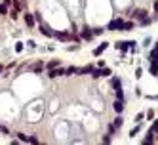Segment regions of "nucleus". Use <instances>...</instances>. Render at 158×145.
<instances>
[{
  "label": "nucleus",
  "instance_id": "obj_1",
  "mask_svg": "<svg viewBox=\"0 0 158 145\" xmlns=\"http://www.w3.org/2000/svg\"><path fill=\"white\" fill-rule=\"evenodd\" d=\"M122 25H124L122 19H113V21L107 25V29L109 31H122Z\"/></svg>",
  "mask_w": 158,
  "mask_h": 145
},
{
  "label": "nucleus",
  "instance_id": "obj_2",
  "mask_svg": "<svg viewBox=\"0 0 158 145\" xmlns=\"http://www.w3.org/2000/svg\"><path fill=\"white\" fill-rule=\"evenodd\" d=\"M93 36H95V35H93V31H91L90 27H84V29H82V35H80L82 40H88V42H90Z\"/></svg>",
  "mask_w": 158,
  "mask_h": 145
},
{
  "label": "nucleus",
  "instance_id": "obj_3",
  "mask_svg": "<svg viewBox=\"0 0 158 145\" xmlns=\"http://www.w3.org/2000/svg\"><path fill=\"white\" fill-rule=\"evenodd\" d=\"M133 44H135V42H131V40L116 42V48H118V50H122V52H126V50H130V48H133Z\"/></svg>",
  "mask_w": 158,
  "mask_h": 145
},
{
  "label": "nucleus",
  "instance_id": "obj_4",
  "mask_svg": "<svg viewBox=\"0 0 158 145\" xmlns=\"http://www.w3.org/2000/svg\"><path fill=\"white\" fill-rule=\"evenodd\" d=\"M61 75H65V69H50V75H48V77H50V78H55V77H61Z\"/></svg>",
  "mask_w": 158,
  "mask_h": 145
},
{
  "label": "nucleus",
  "instance_id": "obj_5",
  "mask_svg": "<svg viewBox=\"0 0 158 145\" xmlns=\"http://www.w3.org/2000/svg\"><path fill=\"white\" fill-rule=\"evenodd\" d=\"M107 48H109V42H103V44H99V46H97V48L93 50V55H101L105 50H107Z\"/></svg>",
  "mask_w": 158,
  "mask_h": 145
},
{
  "label": "nucleus",
  "instance_id": "obj_6",
  "mask_svg": "<svg viewBox=\"0 0 158 145\" xmlns=\"http://www.w3.org/2000/svg\"><path fill=\"white\" fill-rule=\"evenodd\" d=\"M113 107H114V111H116V113L120 115V113L124 111V101H122V99H116V101H114V105H113Z\"/></svg>",
  "mask_w": 158,
  "mask_h": 145
},
{
  "label": "nucleus",
  "instance_id": "obj_7",
  "mask_svg": "<svg viewBox=\"0 0 158 145\" xmlns=\"http://www.w3.org/2000/svg\"><path fill=\"white\" fill-rule=\"evenodd\" d=\"M40 32L46 36H54V31H50V27L48 25H44V23H40Z\"/></svg>",
  "mask_w": 158,
  "mask_h": 145
},
{
  "label": "nucleus",
  "instance_id": "obj_8",
  "mask_svg": "<svg viewBox=\"0 0 158 145\" xmlns=\"http://www.w3.org/2000/svg\"><path fill=\"white\" fill-rule=\"evenodd\" d=\"M54 36H55V38H59V40H71V38H72L69 32H54Z\"/></svg>",
  "mask_w": 158,
  "mask_h": 145
},
{
  "label": "nucleus",
  "instance_id": "obj_9",
  "mask_svg": "<svg viewBox=\"0 0 158 145\" xmlns=\"http://www.w3.org/2000/svg\"><path fill=\"white\" fill-rule=\"evenodd\" d=\"M34 21H36V17L32 14H25V23H27L29 27H32V25H34Z\"/></svg>",
  "mask_w": 158,
  "mask_h": 145
},
{
  "label": "nucleus",
  "instance_id": "obj_10",
  "mask_svg": "<svg viewBox=\"0 0 158 145\" xmlns=\"http://www.w3.org/2000/svg\"><path fill=\"white\" fill-rule=\"evenodd\" d=\"M133 17H137V19H141V21H143V19L147 17V12H145V10H137L135 14H133Z\"/></svg>",
  "mask_w": 158,
  "mask_h": 145
},
{
  "label": "nucleus",
  "instance_id": "obj_11",
  "mask_svg": "<svg viewBox=\"0 0 158 145\" xmlns=\"http://www.w3.org/2000/svg\"><path fill=\"white\" fill-rule=\"evenodd\" d=\"M122 124H124V118H122V117H120V115H118V117H116V118H114V122H113V126H114V128H120V126H122Z\"/></svg>",
  "mask_w": 158,
  "mask_h": 145
},
{
  "label": "nucleus",
  "instance_id": "obj_12",
  "mask_svg": "<svg viewBox=\"0 0 158 145\" xmlns=\"http://www.w3.org/2000/svg\"><path fill=\"white\" fill-rule=\"evenodd\" d=\"M91 71H93V67H91V65H88V67L78 69V75H88V72H91Z\"/></svg>",
  "mask_w": 158,
  "mask_h": 145
},
{
  "label": "nucleus",
  "instance_id": "obj_13",
  "mask_svg": "<svg viewBox=\"0 0 158 145\" xmlns=\"http://www.w3.org/2000/svg\"><path fill=\"white\" fill-rule=\"evenodd\" d=\"M153 136H154V132L150 130L149 134H147V137H145V139H143V143H153V141H154V137H153Z\"/></svg>",
  "mask_w": 158,
  "mask_h": 145
},
{
  "label": "nucleus",
  "instance_id": "obj_14",
  "mask_svg": "<svg viewBox=\"0 0 158 145\" xmlns=\"http://www.w3.org/2000/svg\"><path fill=\"white\" fill-rule=\"evenodd\" d=\"M76 72H78V67H69V69H65V75H67V77L76 75Z\"/></svg>",
  "mask_w": 158,
  "mask_h": 145
},
{
  "label": "nucleus",
  "instance_id": "obj_15",
  "mask_svg": "<svg viewBox=\"0 0 158 145\" xmlns=\"http://www.w3.org/2000/svg\"><path fill=\"white\" fill-rule=\"evenodd\" d=\"M10 10H8V4H0V15H8Z\"/></svg>",
  "mask_w": 158,
  "mask_h": 145
},
{
  "label": "nucleus",
  "instance_id": "obj_16",
  "mask_svg": "<svg viewBox=\"0 0 158 145\" xmlns=\"http://www.w3.org/2000/svg\"><path fill=\"white\" fill-rule=\"evenodd\" d=\"M131 29H133V23H131V21H124L122 31H131Z\"/></svg>",
  "mask_w": 158,
  "mask_h": 145
},
{
  "label": "nucleus",
  "instance_id": "obj_17",
  "mask_svg": "<svg viewBox=\"0 0 158 145\" xmlns=\"http://www.w3.org/2000/svg\"><path fill=\"white\" fill-rule=\"evenodd\" d=\"M114 92H116V99H122L124 101V92H122V88H114Z\"/></svg>",
  "mask_w": 158,
  "mask_h": 145
},
{
  "label": "nucleus",
  "instance_id": "obj_18",
  "mask_svg": "<svg viewBox=\"0 0 158 145\" xmlns=\"http://www.w3.org/2000/svg\"><path fill=\"white\" fill-rule=\"evenodd\" d=\"M42 69H44V63H42V61H40V63H36V65H32V71H34V72H40Z\"/></svg>",
  "mask_w": 158,
  "mask_h": 145
},
{
  "label": "nucleus",
  "instance_id": "obj_19",
  "mask_svg": "<svg viewBox=\"0 0 158 145\" xmlns=\"http://www.w3.org/2000/svg\"><path fill=\"white\" fill-rule=\"evenodd\" d=\"M111 75V69L109 67H101V77H109Z\"/></svg>",
  "mask_w": 158,
  "mask_h": 145
},
{
  "label": "nucleus",
  "instance_id": "obj_20",
  "mask_svg": "<svg viewBox=\"0 0 158 145\" xmlns=\"http://www.w3.org/2000/svg\"><path fill=\"white\" fill-rule=\"evenodd\" d=\"M17 139L25 143V141H29V136H25V134H21V132H19V134H17Z\"/></svg>",
  "mask_w": 158,
  "mask_h": 145
},
{
  "label": "nucleus",
  "instance_id": "obj_21",
  "mask_svg": "<svg viewBox=\"0 0 158 145\" xmlns=\"http://www.w3.org/2000/svg\"><path fill=\"white\" fill-rule=\"evenodd\" d=\"M54 67H59V59H54V61L48 63V69H54Z\"/></svg>",
  "mask_w": 158,
  "mask_h": 145
},
{
  "label": "nucleus",
  "instance_id": "obj_22",
  "mask_svg": "<svg viewBox=\"0 0 158 145\" xmlns=\"http://www.w3.org/2000/svg\"><path fill=\"white\" fill-rule=\"evenodd\" d=\"M113 86H114V88H120V86H122L120 78H113Z\"/></svg>",
  "mask_w": 158,
  "mask_h": 145
},
{
  "label": "nucleus",
  "instance_id": "obj_23",
  "mask_svg": "<svg viewBox=\"0 0 158 145\" xmlns=\"http://www.w3.org/2000/svg\"><path fill=\"white\" fill-rule=\"evenodd\" d=\"M15 52H23V42H17V44H15Z\"/></svg>",
  "mask_w": 158,
  "mask_h": 145
},
{
  "label": "nucleus",
  "instance_id": "obj_24",
  "mask_svg": "<svg viewBox=\"0 0 158 145\" xmlns=\"http://www.w3.org/2000/svg\"><path fill=\"white\" fill-rule=\"evenodd\" d=\"M150 130H153L154 134H158V120H154V124H153V128H150Z\"/></svg>",
  "mask_w": 158,
  "mask_h": 145
},
{
  "label": "nucleus",
  "instance_id": "obj_25",
  "mask_svg": "<svg viewBox=\"0 0 158 145\" xmlns=\"http://www.w3.org/2000/svg\"><path fill=\"white\" fill-rule=\"evenodd\" d=\"M139 130H141V128H139V126H135V128H133V130H131V132H130V136H131V137H133V136H135V134H137V132H139Z\"/></svg>",
  "mask_w": 158,
  "mask_h": 145
},
{
  "label": "nucleus",
  "instance_id": "obj_26",
  "mask_svg": "<svg viewBox=\"0 0 158 145\" xmlns=\"http://www.w3.org/2000/svg\"><path fill=\"white\" fill-rule=\"evenodd\" d=\"M103 31H105V29L97 27V29H93V35H103Z\"/></svg>",
  "mask_w": 158,
  "mask_h": 145
},
{
  "label": "nucleus",
  "instance_id": "obj_27",
  "mask_svg": "<svg viewBox=\"0 0 158 145\" xmlns=\"http://www.w3.org/2000/svg\"><path fill=\"white\" fill-rule=\"evenodd\" d=\"M29 143H38V137H34V136H31V137H29Z\"/></svg>",
  "mask_w": 158,
  "mask_h": 145
},
{
  "label": "nucleus",
  "instance_id": "obj_28",
  "mask_svg": "<svg viewBox=\"0 0 158 145\" xmlns=\"http://www.w3.org/2000/svg\"><path fill=\"white\" fill-rule=\"evenodd\" d=\"M0 132H4V134H10V130L6 126H2V124H0Z\"/></svg>",
  "mask_w": 158,
  "mask_h": 145
},
{
  "label": "nucleus",
  "instance_id": "obj_29",
  "mask_svg": "<svg viewBox=\"0 0 158 145\" xmlns=\"http://www.w3.org/2000/svg\"><path fill=\"white\" fill-rule=\"evenodd\" d=\"M103 143H111V136H105L103 137Z\"/></svg>",
  "mask_w": 158,
  "mask_h": 145
},
{
  "label": "nucleus",
  "instance_id": "obj_30",
  "mask_svg": "<svg viewBox=\"0 0 158 145\" xmlns=\"http://www.w3.org/2000/svg\"><path fill=\"white\" fill-rule=\"evenodd\" d=\"M154 12H156V14H158V0H156V2H154Z\"/></svg>",
  "mask_w": 158,
  "mask_h": 145
},
{
  "label": "nucleus",
  "instance_id": "obj_31",
  "mask_svg": "<svg viewBox=\"0 0 158 145\" xmlns=\"http://www.w3.org/2000/svg\"><path fill=\"white\" fill-rule=\"evenodd\" d=\"M12 2H14V0H4V4H8V6L12 4Z\"/></svg>",
  "mask_w": 158,
  "mask_h": 145
},
{
  "label": "nucleus",
  "instance_id": "obj_32",
  "mask_svg": "<svg viewBox=\"0 0 158 145\" xmlns=\"http://www.w3.org/2000/svg\"><path fill=\"white\" fill-rule=\"evenodd\" d=\"M2 71H4V67H2V65H0V75H2Z\"/></svg>",
  "mask_w": 158,
  "mask_h": 145
}]
</instances>
